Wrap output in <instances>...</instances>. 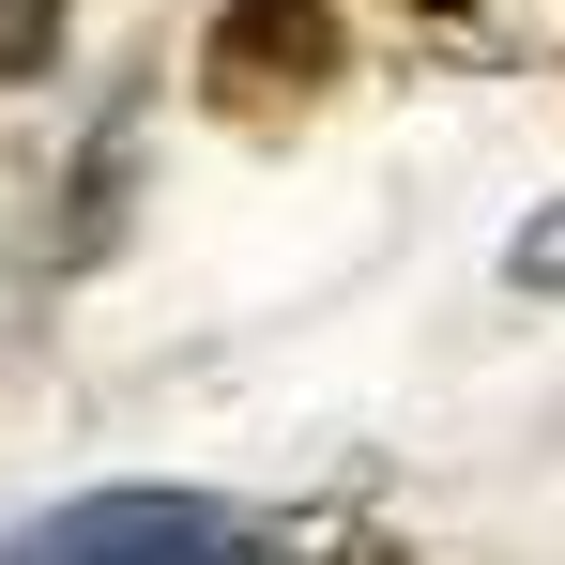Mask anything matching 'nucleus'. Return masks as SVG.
I'll return each mask as SVG.
<instances>
[{
    "mask_svg": "<svg viewBox=\"0 0 565 565\" xmlns=\"http://www.w3.org/2000/svg\"><path fill=\"white\" fill-rule=\"evenodd\" d=\"M0 565H245V520L199 489H77L46 520H15Z\"/></svg>",
    "mask_w": 565,
    "mask_h": 565,
    "instance_id": "nucleus-1",
    "label": "nucleus"
},
{
    "mask_svg": "<svg viewBox=\"0 0 565 565\" xmlns=\"http://www.w3.org/2000/svg\"><path fill=\"white\" fill-rule=\"evenodd\" d=\"M504 276H520V290H565V214H535V230L504 245Z\"/></svg>",
    "mask_w": 565,
    "mask_h": 565,
    "instance_id": "nucleus-4",
    "label": "nucleus"
},
{
    "mask_svg": "<svg viewBox=\"0 0 565 565\" xmlns=\"http://www.w3.org/2000/svg\"><path fill=\"white\" fill-rule=\"evenodd\" d=\"M413 15H473V0H413Z\"/></svg>",
    "mask_w": 565,
    "mask_h": 565,
    "instance_id": "nucleus-5",
    "label": "nucleus"
},
{
    "mask_svg": "<svg viewBox=\"0 0 565 565\" xmlns=\"http://www.w3.org/2000/svg\"><path fill=\"white\" fill-rule=\"evenodd\" d=\"M199 77H214L230 122H306L352 77V31H337V0H230L214 46H199Z\"/></svg>",
    "mask_w": 565,
    "mask_h": 565,
    "instance_id": "nucleus-2",
    "label": "nucleus"
},
{
    "mask_svg": "<svg viewBox=\"0 0 565 565\" xmlns=\"http://www.w3.org/2000/svg\"><path fill=\"white\" fill-rule=\"evenodd\" d=\"M62 62V0H0V93Z\"/></svg>",
    "mask_w": 565,
    "mask_h": 565,
    "instance_id": "nucleus-3",
    "label": "nucleus"
}]
</instances>
